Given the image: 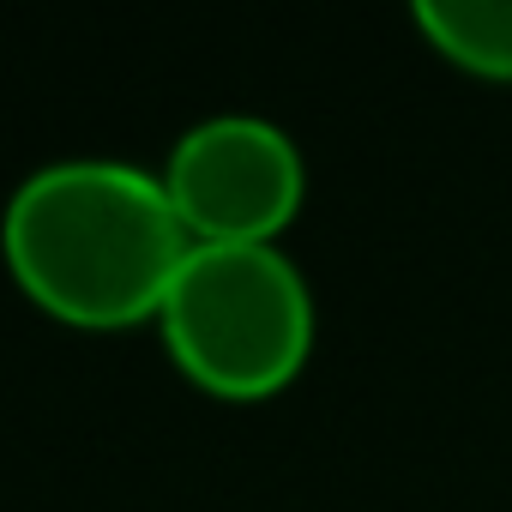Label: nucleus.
Instances as JSON below:
<instances>
[{
  "label": "nucleus",
  "mask_w": 512,
  "mask_h": 512,
  "mask_svg": "<svg viewBox=\"0 0 512 512\" xmlns=\"http://www.w3.org/2000/svg\"><path fill=\"white\" fill-rule=\"evenodd\" d=\"M193 247L157 169L109 151L37 163L0 205V253L25 296L79 326L157 314Z\"/></svg>",
  "instance_id": "f257e3e1"
},
{
  "label": "nucleus",
  "mask_w": 512,
  "mask_h": 512,
  "mask_svg": "<svg viewBox=\"0 0 512 512\" xmlns=\"http://www.w3.org/2000/svg\"><path fill=\"white\" fill-rule=\"evenodd\" d=\"M169 356L217 398H266L314 350V290L278 241H193L157 302Z\"/></svg>",
  "instance_id": "f03ea898"
},
{
  "label": "nucleus",
  "mask_w": 512,
  "mask_h": 512,
  "mask_svg": "<svg viewBox=\"0 0 512 512\" xmlns=\"http://www.w3.org/2000/svg\"><path fill=\"white\" fill-rule=\"evenodd\" d=\"M163 187L193 241H278L296 217L308 163L290 127L260 109H211L163 157Z\"/></svg>",
  "instance_id": "7ed1b4c3"
},
{
  "label": "nucleus",
  "mask_w": 512,
  "mask_h": 512,
  "mask_svg": "<svg viewBox=\"0 0 512 512\" xmlns=\"http://www.w3.org/2000/svg\"><path fill=\"white\" fill-rule=\"evenodd\" d=\"M422 37L494 79H512V0H416Z\"/></svg>",
  "instance_id": "20e7f679"
}]
</instances>
